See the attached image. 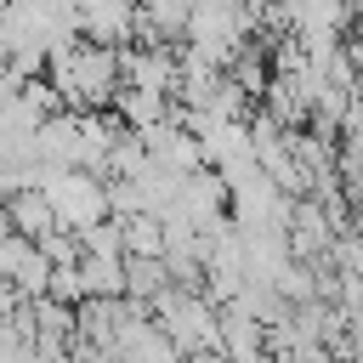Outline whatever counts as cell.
<instances>
[{"label": "cell", "mask_w": 363, "mask_h": 363, "mask_svg": "<svg viewBox=\"0 0 363 363\" xmlns=\"http://www.w3.org/2000/svg\"><path fill=\"white\" fill-rule=\"evenodd\" d=\"M79 11V34L96 45H125L142 28V6L136 0H74Z\"/></svg>", "instance_id": "obj_1"}, {"label": "cell", "mask_w": 363, "mask_h": 363, "mask_svg": "<svg viewBox=\"0 0 363 363\" xmlns=\"http://www.w3.org/2000/svg\"><path fill=\"white\" fill-rule=\"evenodd\" d=\"M6 210H11V233H23V238H45V233H57L62 221H57V204L45 199V187H17L11 199H6Z\"/></svg>", "instance_id": "obj_2"}, {"label": "cell", "mask_w": 363, "mask_h": 363, "mask_svg": "<svg viewBox=\"0 0 363 363\" xmlns=\"http://www.w3.org/2000/svg\"><path fill=\"white\" fill-rule=\"evenodd\" d=\"M221 352L233 363H255L267 352V323L250 318L244 306H221Z\"/></svg>", "instance_id": "obj_3"}, {"label": "cell", "mask_w": 363, "mask_h": 363, "mask_svg": "<svg viewBox=\"0 0 363 363\" xmlns=\"http://www.w3.org/2000/svg\"><path fill=\"white\" fill-rule=\"evenodd\" d=\"M79 278H85V295H125V255H85L79 261Z\"/></svg>", "instance_id": "obj_4"}, {"label": "cell", "mask_w": 363, "mask_h": 363, "mask_svg": "<svg viewBox=\"0 0 363 363\" xmlns=\"http://www.w3.org/2000/svg\"><path fill=\"white\" fill-rule=\"evenodd\" d=\"M119 227H125V255H164V221L153 210L119 216Z\"/></svg>", "instance_id": "obj_5"}, {"label": "cell", "mask_w": 363, "mask_h": 363, "mask_svg": "<svg viewBox=\"0 0 363 363\" xmlns=\"http://www.w3.org/2000/svg\"><path fill=\"white\" fill-rule=\"evenodd\" d=\"M182 363H233V357H227V352H187Z\"/></svg>", "instance_id": "obj_6"}, {"label": "cell", "mask_w": 363, "mask_h": 363, "mask_svg": "<svg viewBox=\"0 0 363 363\" xmlns=\"http://www.w3.org/2000/svg\"><path fill=\"white\" fill-rule=\"evenodd\" d=\"M11 233V210H6V199H0V238Z\"/></svg>", "instance_id": "obj_7"}]
</instances>
